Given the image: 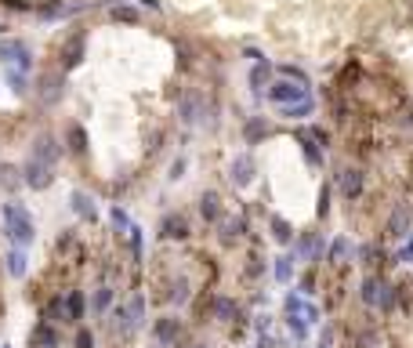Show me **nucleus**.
Instances as JSON below:
<instances>
[{
  "label": "nucleus",
  "instance_id": "f257e3e1",
  "mask_svg": "<svg viewBox=\"0 0 413 348\" xmlns=\"http://www.w3.org/2000/svg\"><path fill=\"white\" fill-rule=\"evenodd\" d=\"M0 214H4V232H8V240L15 243V247H30V243L36 240V225H33V218H30V211H25L22 203H15V200L0 203Z\"/></svg>",
  "mask_w": 413,
  "mask_h": 348
},
{
  "label": "nucleus",
  "instance_id": "f03ea898",
  "mask_svg": "<svg viewBox=\"0 0 413 348\" xmlns=\"http://www.w3.org/2000/svg\"><path fill=\"white\" fill-rule=\"evenodd\" d=\"M0 66L4 69H15V73H30L33 69V51L25 40H0Z\"/></svg>",
  "mask_w": 413,
  "mask_h": 348
},
{
  "label": "nucleus",
  "instance_id": "7ed1b4c3",
  "mask_svg": "<svg viewBox=\"0 0 413 348\" xmlns=\"http://www.w3.org/2000/svg\"><path fill=\"white\" fill-rule=\"evenodd\" d=\"M268 102H272L276 109H283V106H294V102H305V98H312L308 95V84H298V80H276V84H268Z\"/></svg>",
  "mask_w": 413,
  "mask_h": 348
},
{
  "label": "nucleus",
  "instance_id": "20e7f679",
  "mask_svg": "<svg viewBox=\"0 0 413 348\" xmlns=\"http://www.w3.org/2000/svg\"><path fill=\"white\" fill-rule=\"evenodd\" d=\"M22 185L33 189V192L51 189V185H55V167H47V163H40V160L30 156V160L22 163Z\"/></svg>",
  "mask_w": 413,
  "mask_h": 348
},
{
  "label": "nucleus",
  "instance_id": "39448f33",
  "mask_svg": "<svg viewBox=\"0 0 413 348\" xmlns=\"http://www.w3.org/2000/svg\"><path fill=\"white\" fill-rule=\"evenodd\" d=\"M254 178H257V160L250 152H239V156L228 163V182L236 189H247V185H254Z\"/></svg>",
  "mask_w": 413,
  "mask_h": 348
},
{
  "label": "nucleus",
  "instance_id": "423d86ee",
  "mask_svg": "<svg viewBox=\"0 0 413 348\" xmlns=\"http://www.w3.org/2000/svg\"><path fill=\"white\" fill-rule=\"evenodd\" d=\"M36 95H40L44 106H58L62 95H66V73L62 69H51L40 76V87H36Z\"/></svg>",
  "mask_w": 413,
  "mask_h": 348
},
{
  "label": "nucleus",
  "instance_id": "0eeeda50",
  "mask_svg": "<svg viewBox=\"0 0 413 348\" xmlns=\"http://www.w3.org/2000/svg\"><path fill=\"white\" fill-rule=\"evenodd\" d=\"M338 189H341V196L352 203L363 196V189H366V174L359 171V167H341V174H338Z\"/></svg>",
  "mask_w": 413,
  "mask_h": 348
},
{
  "label": "nucleus",
  "instance_id": "6e6552de",
  "mask_svg": "<svg viewBox=\"0 0 413 348\" xmlns=\"http://www.w3.org/2000/svg\"><path fill=\"white\" fill-rule=\"evenodd\" d=\"M152 338H156L163 348H174L182 341V319L178 316H160L156 323H152Z\"/></svg>",
  "mask_w": 413,
  "mask_h": 348
},
{
  "label": "nucleus",
  "instance_id": "1a4fd4ad",
  "mask_svg": "<svg viewBox=\"0 0 413 348\" xmlns=\"http://www.w3.org/2000/svg\"><path fill=\"white\" fill-rule=\"evenodd\" d=\"M410 225H413V207H410V203H395L392 214H388V229H384V232H388L392 240H406Z\"/></svg>",
  "mask_w": 413,
  "mask_h": 348
},
{
  "label": "nucleus",
  "instance_id": "9d476101",
  "mask_svg": "<svg viewBox=\"0 0 413 348\" xmlns=\"http://www.w3.org/2000/svg\"><path fill=\"white\" fill-rule=\"evenodd\" d=\"M84 51H87V36H84V33L69 36V40L62 44V51H58V58H62V73H69V69L80 66V62H84Z\"/></svg>",
  "mask_w": 413,
  "mask_h": 348
},
{
  "label": "nucleus",
  "instance_id": "9b49d317",
  "mask_svg": "<svg viewBox=\"0 0 413 348\" xmlns=\"http://www.w3.org/2000/svg\"><path fill=\"white\" fill-rule=\"evenodd\" d=\"M200 116H203V98H200V91H185L182 102H178V120H182L185 127H196Z\"/></svg>",
  "mask_w": 413,
  "mask_h": 348
},
{
  "label": "nucleus",
  "instance_id": "f8f14e48",
  "mask_svg": "<svg viewBox=\"0 0 413 348\" xmlns=\"http://www.w3.org/2000/svg\"><path fill=\"white\" fill-rule=\"evenodd\" d=\"M33 160H40V163H47V167H55V160L62 156V146H58V138L55 135H40L33 141V152H30Z\"/></svg>",
  "mask_w": 413,
  "mask_h": 348
},
{
  "label": "nucleus",
  "instance_id": "ddd939ff",
  "mask_svg": "<svg viewBox=\"0 0 413 348\" xmlns=\"http://www.w3.org/2000/svg\"><path fill=\"white\" fill-rule=\"evenodd\" d=\"M298 257L301 262H319L322 257V236L319 232H301L298 236Z\"/></svg>",
  "mask_w": 413,
  "mask_h": 348
},
{
  "label": "nucleus",
  "instance_id": "4468645a",
  "mask_svg": "<svg viewBox=\"0 0 413 348\" xmlns=\"http://www.w3.org/2000/svg\"><path fill=\"white\" fill-rule=\"evenodd\" d=\"M69 200H73V211H76V218H84V222H98V203H95V196H91V192L76 189Z\"/></svg>",
  "mask_w": 413,
  "mask_h": 348
},
{
  "label": "nucleus",
  "instance_id": "2eb2a0df",
  "mask_svg": "<svg viewBox=\"0 0 413 348\" xmlns=\"http://www.w3.org/2000/svg\"><path fill=\"white\" fill-rule=\"evenodd\" d=\"M268 135H272V124H268L265 116H250V120L243 124V141H247V146H257V141H265Z\"/></svg>",
  "mask_w": 413,
  "mask_h": 348
},
{
  "label": "nucleus",
  "instance_id": "dca6fc26",
  "mask_svg": "<svg viewBox=\"0 0 413 348\" xmlns=\"http://www.w3.org/2000/svg\"><path fill=\"white\" fill-rule=\"evenodd\" d=\"M222 232H217V240L225 243V247H232V243H239L243 236H247V222H243V218H222Z\"/></svg>",
  "mask_w": 413,
  "mask_h": 348
},
{
  "label": "nucleus",
  "instance_id": "f3484780",
  "mask_svg": "<svg viewBox=\"0 0 413 348\" xmlns=\"http://www.w3.org/2000/svg\"><path fill=\"white\" fill-rule=\"evenodd\" d=\"M200 218L203 222H222V196H217L214 189H206L203 196H200Z\"/></svg>",
  "mask_w": 413,
  "mask_h": 348
},
{
  "label": "nucleus",
  "instance_id": "a211bd4d",
  "mask_svg": "<svg viewBox=\"0 0 413 348\" xmlns=\"http://www.w3.org/2000/svg\"><path fill=\"white\" fill-rule=\"evenodd\" d=\"M211 316L222 319V323H232V319L239 316V305L236 298H225V294H217V298H211Z\"/></svg>",
  "mask_w": 413,
  "mask_h": 348
},
{
  "label": "nucleus",
  "instance_id": "6ab92c4d",
  "mask_svg": "<svg viewBox=\"0 0 413 348\" xmlns=\"http://www.w3.org/2000/svg\"><path fill=\"white\" fill-rule=\"evenodd\" d=\"M30 341H33V348H58V330L44 319V323H36V327H33Z\"/></svg>",
  "mask_w": 413,
  "mask_h": 348
},
{
  "label": "nucleus",
  "instance_id": "aec40b11",
  "mask_svg": "<svg viewBox=\"0 0 413 348\" xmlns=\"http://www.w3.org/2000/svg\"><path fill=\"white\" fill-rule=\"evenodd\" d=\"M80 11V4H62V0H51V4H44V8H36V15L40 19H69V15H76Z\"/></svg>",
  "mask_w": 413,
  "mask_h": 348
},
{
  "label": "nucleus",
  "instance_id": "412c9836",
  "mask_svg": "<svg viewBox=\"0 0 413 348\" xmlns=\"http://www.w3.org/2000/svg\"><path fill=\"white\" fill-rule=\"evenodd\" d=\"M160 229H163L167 240H189V222H185L182 214H167Z\"/></svg>",
  "mask_w": 413,
  "mask_h": 348
},
{
  "label": "nucleus",
  "instance_id": "4be33fe9",
  "mask_svg": "<svg viewBox=\"0 0 413 348\" xmlns=\"http://www.w3.org/2000/svg\"><path fill=\"white\" fill-rule=\"evenodd\" d=\"M141 319H145V298H141V294H134V298L127 301V327H131V334L141 327Z\"/></svg>",
  "mask_w": 413,
  "mask_h": 348
},
{
  "label": "nucleus",
  "instance_id": "5701e85b",
  "mask_svg": "<svg viewBox=\"0 0 413 348\" xmlns=\"http://www.w3.org/2000/svg\"><path fill=\"white\" fill-rule=\"evenodd\" d=\"M268 225H272V236H276V243H283V247H290V243H294V229H290V222H287V218L272 214V218H268Z\"/></svg>",
  "mask_w": 413,
  "mask_h": 348
},
{
  "label": "nucleus",
  "instance_id": "b1692460",
  "mask_svg": "<svg viewBox=\"0 0 413 348\" xmlns=\"http://www.w3.org/2000/svg\"><path fill=\"white\" fill-rule=\"evenodd\" d=\"M80 319H84V294L69 290L66 294V323H80Z\"/></svg>",
  "mask_w": 413,
  "mask_h": 348
},
{
  "label": "nucleus",
  "instance_id": "393cba45",
  "mask_svg": "<svg viewBox=\"0 0 413 348\" xmlns=\"http://www.w3.org/2000/svg\"><path fill=\"white\" fill-rule=\"evenodd\" d=\"M316 113V102L312 98H305V102H294V106H283L279 116H287V120H305V116H312Z\"/></svg>",
  "mask_w": 413,
  "mask_h": 348
},
{
  "label": "nucleus",
  "instance_id": "a878e982",
  "mask_svg": "<svg viewBox=\"0 0 413 348\" xmlns=\"http://www.w3.org/2000/svg\"><path fill=\"white\" fill-rule=\"evenodd\" d=\"M287 327L294 334V341H308V330H312V323L301 316V312H287Z\"/></svg>",
  "mask_w": 413,
  "mask_h": 348
},
{
  "label": "nucleus",
  "instance_id": "bb28decb",
  "mask_svg": "<svg viewBox=\"0 0 413 348\" xmlns=\"http://www.w3.org/2000/svg\"><path fill=\"white\" fill-rule=\"evenodd\" d=\"M109 19H113V22H127V25H138V22H141L138 8H131V4H113Z\"/></svg>",
  "mask_w": 413,
  "mask_h": 348
},
{
  "label": "nucleus",
  "instance_id": "cd10ccee",
  "mask_svg": "<svg viewBox=\"0 0 413 348\" xmlns=\"http://www.w3.org/2000/svg\"><path fill=\"white\" fill-rule=\"evenodd\" d=\"M109 222H113V229L120 232V236H131V229H134V222L127 218V211L120 207V203H116V207L109 211Z\"/></svg>",
  "mask_w": 413,
  "mask_h": 348
},
{
  "label": "nucleus",
  "instance_id": "c85d7f7f",
  "mask_svg": "<svg viewBox=\"0 0 413 348\" xmlns=\"http://www.w3.org/2000/svg\"><path fill=\"white\" fill-rule=\"evenodd\" d=\"M44 319H47V323H58V319L66 323V298H62V294L44 305Z\"/></svg>",
  "mask_w": 413,
  "mask_h": 348
},
{
  "label": "nucleus",
  "instance_id": "c756f323",
  "mask_svg": "<svg viewBox=\"0 0 413 348\" xmlns=\"http://www.w3.org/2000/svg\"><path fill=\"white\" fill-rule=\"evenodd\" d=\"M4 262H8V272L15 276V279H22V276H25V251H22V247L8 251V257H4Z\"/></svg>",
  "mask_w": 413,
  "mask_h": 348
},
{
  "label": "nucleus",
  "instance_id": "7c9ffc66",
  "mask_svg": "<svg viewBox=\"0 0 413 348\" xmlns=\"http://www.w3.org/2000/svg\"><path fill=\"white\" fill-rule=\"evenodd\" d=\"M250 91H268V62H257V66L250 69Z\"/></svg>",
  "mask_w": 413,
  "mask_h": 348
},
{
  "label": "nucleus",
  "instance_id": "2f4dec72",
  "mask_svg": "<svg viewBox=\"0 0 413 348\" xmlns=\"http://www.w3.org/2000/svg\"><path fill=\"white\" fill-rule=\"evenodd\" d=\"M381 276H370L366 283H363V294H359V298H363V305H370V308H377V294H381Z\"/></svg>",
  "mask_w": 413,
  "mask_h": 348
},
{
  "label": "nucleus",
  "instance_id": "473e14b6",
  "mask_svg": "<svg viewBox=\"0 0 413 348\" xmlns=\"http://www.w3.org/2000/svg\"><path fill=\"white\" fill-rule=\"evenodd\" d=\"M399 301V287H392V283H381V294H377V308L381 312H392Z\"/></svg>",
  "mask_w": 413,
  "mask_h": 348
},
{
  "label": "nucleus",
  "instance_id": "72a5a7b5",
  "mask_svg": "<svg viewBox=\"0 0 413 348\" xmlns=\"http://www.w3.org/2000/svg\"><path fill=\"white\" fill-rule=\"evenodd\" d=\"M69 152H76V156H84V152H87V135H84L80 124L69 127Z\"/></svg>",
  "mask_w": 413,
  "mask_h": 348
},
{
  "label": "nucleus",
  "instance_id": "f704fd0d",
  "mask_svg": "<svg viewBox=\"0 0 413 348\" xmlns=\"http://www.w3.org/2000/svg\"><path fill=\"white\" fill-rule=\"evenodd\" d=\"M276 279L279 283H290L294 279V254H279L276 257Z\"/></svg>",
  "mask_w": 413,
  "mask_h": 348
},
{
  "label": "nucleus",
  "instance_id": "c9c22d12",
  "mask_svg": "<svg viewBox=\"0 0 413 348\" xmlns=\"http://www.w3.org/2000/svg\"><path fill=\"white\" fill-rule=\"evenodd\" d=\"M352 254V240H344V236H338L330 243V262H344V257Z\"/></svg>",
  "mask_w": 413,
  "mask_h": 348
},
{
  "label": "nucleus",
  "instance_id": "e433bc0d",
  "mask_svg": "<svg viewBox=\"0 0 413 348\" xmlns=\"http://www.w3.org/2000/svg\"><path fill=\"white\" fill-rule=\"evenodd\" d=\"M109 305H113V287H98L95 290V312H109Z\"/></svg>",
  "mask_w": 413,
  "mask_h": 348
},
{
  "label": "nucleus",
  "instance_id": "4c0bfd02",
  "mask_svg": "<svg viewBox=\"0 0 413 348\" xmlns=\"http://www.w3.org/2000/svg\"><path fill=\"white\" fill-rule=\"evenodd\" d=\"M4 80L15 95H25V73H15V69H4Z\"/></svg>",
  "mask_w": 413,
  "mask_h": 348
},
{
  "label": "nucleus",
  "instance_id": "58836bf2",
  "mask_svg": "<svg viewBox=\"0 0 413 348\" xmlns=\"http://www.w3.org/2000/svg\"><path fill=\"white\" fill-rule=\"evenodd\" d=\"M171 301L174 305H185L189 301V279H178L174 287H171Z\"/></svg>",
  "mask_w": 413,
  "mask_h": 348
},
{
  "label": "nucleus",
  "instance_id": "ea45409f",
  "mask_svg": "<svg viewBox=\"0 0 413 348\" xmlns=\"http://www.w3.org/2000/svg\"><path fill=\"white\" fill-rule=\"evenodd\" d=\"M15 174H19L15 167H4V174H0V185H4V189H19L22 178H15Z\"/></svg>",
  "mask_w": 413,
  "mask_h": 348
},
{
  "label": "nucleus",
  "instance_id": "a19ab883",
  "mask_svg": "<svg viewBox=\"0 0 413 348\" xmlns=\"http://www.w3.org/2000/svg\"><path fill=\"white\" fill-rule=\"evenodd\" d=\"M279 73L287 76V80H298V84H308V76H305V69H298V66H279Z\"/></svg>",
  "mask_w": 413,
  "mask_h": 348
},
{
  "label": "nucleus",
  "instance_id": "79ce46f5",
  "mask_svg": "<svg viewBox=\"0 0 413 348\" xmlns=\"http://www.w3.org/2000/svg\"><path fill=\"white\" fill-rule=\"evenodd\" d=\"M395 262H413V232L406 236V243L399 247V254H395Z\"/></svg>",
  "mask_w": 413,
  "mask_h": 348
},
{
  "label": "nucleus",
  "instance_id": "37998d69",
  "mask_svg": "<svg viewBox=\"0 0 413 348\" xmlns=\"http://www.w3.org/2000/svg\"><path fill=\"white\" fill-rule=\"evenodd\" d=\"M76 348H95V334L91 330H76Z\"/></svg>",
  "mask_w": 413,
  "mask_h": 348
},
{
  "label": "nucleus",
  "instance_id": "c03bdc74",
  "mask_svg": "<svg viewBox=\"0 0 413 348\" xmlns=\"http://www.w3.org/2000/svg\"><path fill=\"white\" fill-rule=\"evenodd\" d=\"M330 214V189L322 185V192H319V218H327Z\"/></svg>",
  "mask_w": 413,
  "mask_h": 348
},
{
  "label": "nucleus",
  "instance_id": "a18cd8bd",
  "mask_svg": "<svg viewBox=\"0 0 413 348\" xmlns=\"http://www.w3.org/2000/svg\"><path fill=\"white\" fill-rule=\"evenodd\" d=\"M178 178H185V160H182V156L171 163V182H178Z\"/></svg>",
  "mask_w": 413,
  "mask_h": 348
},
{
  "label": "nucleus",
  "instance_id": "49530a36",
  "mask_svg": "<svg viewBox=\"0 0 413 348\" xmlns=\"http://www.w3.org/2000/svg\"><path fill=\"white\" fill-rule=\"evenodd\" d=\"M301 316L308 319V323H319V308H316V305H305V308H301Z\"/></svg>",
  "mask_w": 413,
  "mask_h": 348
},
{
  "label": "nucleus",
  "instance_id": "de8ad7c7",
  "mask_svg": "<svg viewBox=\"0 0 413 348\" xmlns=\"http://www.w3.org/2000/svg\"><path fill=\"white\" fill-rule=\"evenodd\" d=\"M73 243V229H62V236H58V251H66Z\"/></svg>",
  "mask_w": 413,
  "mask_h": 348
},
{
  "label": "nucleus",
  "instance_id": "09e8293b",
  "mask_svg": "<svg viewBox=\"0 0 413 348\" xmlns=\"http://www.w3.org/2000/svg\"><path fill=\"white\" fill-rule=\"evenodd\" d=\"M4 8H11V11H30V4H22V0H0Z\"/></svg>",
  "mask_w": 413,
  "mask_h": 348
},
{
  "label": "nucleus",
  "instance_id": "8fccbe9b",
  "mask_svg": "<svg viewBox=\"0 0 413 348\" xmlns=\"http://www.w3.org/2000/svg\"><path fill=\"white\" fill-rule=\"evenodd\" d=\"M333 345V330L327 327V330H322V338H319V348H330Z\"/></svg>",
  "mask_w": 413,
  "mask_h": 348
},
{
  "label": "nucleus",
  "instance_id": "3c124183",
  "mask_svg": "<svg viewBox=\"0 0 413 348\" xmlns=\"http://www.w3.org/2000/svg\"><path fill=\"white\" fill-rule=\"evenodd\" d=\"M373 341H377L373 334H363V338H359V348H373Z\"/></svg>",
  "mask_w": 413,
  "mask_h": 348
},
{
  "label": "nucleus",
  "instance_id": "603ef678",
  "mask_svg": "<svg viewBox=\"0 0 413 348\" xmlns=\"http://www.w3.org/2000/svg\"><path fill=\"white\" fill-rule=\"evenodd\" d=\"M141 4H145V8H152V11H160V8H163L160 0H141Z\"/></svg>",
  "mask_w": 413,
  "mask_h": 348
},
{
  "label": "nucleus",
  "instance_id": "864d4df0",
  "mask_svg": "<svg viewBox=\"0 0 413 348\" xmlns=\"http://www.w3.org/2000/svg\"><path fill=\"white\" fill-rule=\"evenodd\" d=\"M192 348H206V345H192Z\"/></svg>",
  "mask_w": 413,
  "mask_h": 348
},
{
  "label": "nucleus",
  "instance_id": "5fc2aeb1",
  "mask_svg": "<svg viewBox=\"0 0 413 348\" xmlns=\"http://www.w3.org/2000/svg\"><path fill=\"white\" fill-rule=\"evenodd\" d=\"M4 348H8V345H4Z\"/></svg>",
  "mask_w": 413,
  "mask_h": 348
}]
</instances>
